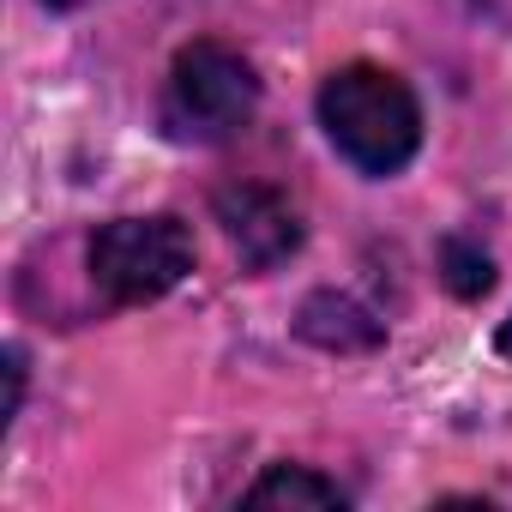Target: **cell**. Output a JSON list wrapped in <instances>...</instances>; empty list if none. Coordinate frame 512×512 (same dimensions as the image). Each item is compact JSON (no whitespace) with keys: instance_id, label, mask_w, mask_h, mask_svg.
I'll return each instance as SVG.
<instances>
[{"instance_id":"6da1fadb","label":"cell","mask_w":512,"mask_h":512,"mask_svg":"<svg viewBox=\"0 0 512 512\" xmlns=\"http://www.w3.org/2000/svg\"><path fill=\"white\" fill-rule=\"evenodd\" d=\"M320 127L362 175H398L422 145V103L398 73L350 61L320 85Z\"/></svg>"},{"instance_id":"7a4b0ae2","label":"cell","mask_w":512,"mask_h":512,"mask_svg":"<svg viewBox=\"0 0 512 512\" xmlns=\"http://www.w3.org/2000/svg\"><path fill=\"white\" fill-rule=\"evenodd\" d=\"M260 109V73L229 43H187L163 85V133L181 145H217Z\"/></svg>"},{"instance_id":"3957f363","label":"cell","mask_w":512,"mask_h":512,"mask_svg":"<svg viewBox=\"0 0 512 512\" xmlns=\"http://www.w3.org/2000/svg\"><path fill=\"white\" fill-rule=\"evenodd\" d=\"M85 266L109 308H145L193 272V235L181 217H115L91 235Z\"/></svg>"},{"instance_id":"277c9868","label":"cell","mask_w":512,"mask_h":512,"mask_svg":"<svg viewBox=\"0 0 512 512\" xmlns=\"http://www.w3.org/2000/svg\"><path fill=\"white\" fill-rule=\"evenodd\" d=\"M211 211H217L223 235L235 241V253H241L253 272L284 266L290 253L302 247V217H296V205H290L278 187H266V181H229V187H217V193H211Z\"/></svg>"},{"instance_id":"5b68a950","label":"cell","mask_w":512,"mask_h":512,"mask_svg":"<svg viewBox=\"0 0 512 512\" xmlns=\"http://www.w3.org/2000/svg\"><path fill=\"white\" fill-rule=\"evenodd\" d=\"M296 326H302V338H314L326 350H374L386 338V326L368 308H356L350 296H314Z\"/></svg>"},{"instance_id":"8992f818","label":"cell","mask_w":512,"mask_h":512,"mask_svg":"<svg viewBox=\"0 0 512 512\" xmlns=\"http://www.w3.org/2000/svg\"><path fill=\"white\" fill-rule=\"evenodd\" d=\"M241 506H314V512H326V506H344V488L308 464H272L241 494Z\"/></svg>"},{"instance_id":"52a82bcc","label":"cell","mask_w":512,"mask_h":512,"mask_svg":"<svg viewBox=\"0 0 512 512\" xmlns=\"http://www.w3.org/2000/svg\"><path fill=\"white\" fill-rule=\"evenodd\" d=\"M440 266H446V290L452 296H464V302H476V296H488L494 290V260L482 247H470V241H440Z\"/></svg>"},{"instance_id":"ba28073f","label":"cell","mask_w":512,"mask_h":512,"mask_svg":"<svg viewBox=\"0 0 512 512\" xmlns=\"http://www.w3.org/2000/svg\"><path fill=\"white\" fill-rule=\"evenodd\" d=\"M19 404H25V350L13 344L7 350V422L19 416Z\"/></svg>"},{"instance_id":"9c48e42d","label":"cell","mask_w":512,"mask_h":512,"mask_svg":"<svg viewBox=\"0 0 512 512\" xmlns=\"http://www.w3.org/2000/svg\"><path fill=\"white\" fill-rule=\"evenodd\" d=\"M49 13H79V7H91V0H43Z\"/></svg>"},{"instance_id":"30bf717a","label":"cell","mask_w":512,"mask_h":512,"mask_svg":"<svg viewBox=\"0 0 512 512\" xmlns=\"http://www.w3.org/2000/svg\"><path fill=\"white\" fill-rule=\"evenodd\" d=\"M494 350H500V356H506V362H512V320H506V326H500V338H494Z\"/></svg>"}]
</instances>
